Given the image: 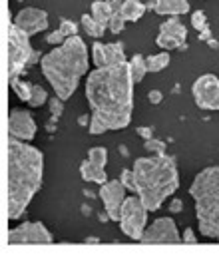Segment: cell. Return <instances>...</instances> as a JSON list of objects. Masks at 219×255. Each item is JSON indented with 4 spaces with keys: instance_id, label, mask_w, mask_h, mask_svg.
<instances>
[{
    "instance_id": "6da1fadb",
    "label": "cell",
    "mask_w": 219,
    "mask_h": 255,
    "mask_svg": "<svg viewBox=\"0 0 219 255\" xmlns=\"http://www.w3.org/2000/svg\"><path fill=\"white\" fill-rule=\"evenodd\" d=\"M133 84L127 60L115 66L96 68L88 74L86 98L92 110L88 131L92 135L129 126L133 112Z\"/></svg>"
},
{
    "instance_id": "7a4b0ae2",
    "label": "cell",
    "mask_w": 219,
    "mask_h": 255,
    "mask_svg": "<svg viewBox=\"0 0 219 255\" xmlns=\"http://www.w3.org/2000/svg\"><path fill=\"white\" fill-rule=\"evenodd\" d=\"M6 211L8 219L22 217L44 179V153L36 145L8 137L6 149Z\"/></svg>"
},
{
    "instance_id": "3957f363",
    "label": "cell",
    "mask_w": 219,
    "mask_h": 255,
    "mask_svg": "<svg viewBox=\"0 0 219 255\" xmlns=\"http://www.w3.org/2000/svg\"><path fill=\"white\" fill-rule=\"evenodd\" d=\"M88 68V48L80 36L66 38L60 46H54L40 60L42 76L52 86L54 94L64 102L72 98Z\"/></svg>"
},
{
    "instance_id": "277c9868",
    "label": "cell",
    "mask_w": 219,
    "mask_h": 255,
    "mask_svg": "<svg viewBox=\"0 0 219 255\" xmlns=\"http://www.w3.org/2000/svg\"><path fill=\"white\" fill-rule=\"evenodd\" d=\"M135 193L141 197L149 211H157L167 197L179 187L177 163L165 153H151L149 157H137L133 161Z\"/></svg>"
},
{
    "instance_id": "5b68a950",
    "label": "cell",
    "mask_w": 219,
    "mask_h": 255,
    "mask_svg": "<svg viewBox=\"0 0 219 255\" xmlns=\"http://www.w3.org/2000/svg\"><path fill=\"white\" fill-rule=\"evenodd\" d=\"M189 195L195 203L199 233L219 241V165L201 169L189 185Z\"/></svg>"
},
{
    "instance_id": "8992f818",
    "label": "cell",
    "mask_w": 219,
    "mask_h": 255,
    "mask_svg": "<svg viewBox=\"0 0 219 255\" xmlns=\"http://www.w3.org/2000/svg\"><path fill=\"white\" fill-rule=\"evenodd\" d=\"M38 60V52L30 44V36L20 30L12 20L8 26V74L10 80L18 78L24 68L32 66Z\"/></svg>"
},
{
    "instance_id": "52a82bcc",
    "label": "cell",
    "mask_w": 219,
    "mask_h": 255,
    "mask_svg": "<svg viewBox=\"0 0 219 255\" xmlns=\"http://www.w3.org/2000/svg\"><path fill=\"white\" fill-rule=\"evenodd\" d=\"M147 213H149V209L145 207V203L141 201V197L137 193L127 195L121 205L119 219H117L121 233L133 241H139L147 227Z\"/></svg>"
},
{
    "instance_id": "ba28073f",
    "label": "cell",
    "mask_w": 219,
    "mask_h": 255,
    "mask_svg": "<svg viewBox=\"0 0 219 255\" xmlns=\"http://www.w3.org/2000/svg\"><path fill=\"white\" fill-rule=\"evenodd\" d=\"M191 96L197 108L207 112H219V78L215 74H203L191 84Z\"/></svg>"
},
{
    "instance_id": "9c48e42d",
    "label": "cell",
    "mask_w": 219,
    "mask_h": 255,
    "mask_svg": "<svg viewBox=\"0 0 219 255\" xmlns=\"http://www.w3.org/2000/svg\"><path fill=\"white\" fill-rule=\"evenodd\" d=\"M8 245H26V243H52L54 237L42 221H24L8 229Z\"/></svg>"
},
{
    "instance_id": "30bf717a",
    "label": "cell",
    "mask_w": 219,
    "mask_h": 255,
    "mask_svg": "<svg viewBox=\"0 0 219 255\" xmlns=\"http://www.w3.org/2000/svg\"><path fill=\"white\" fill-rule=\"evenodd\" d=\"M157 48L175 50L187 46V28L179 20V16H169L165 22L159 24V34L155 36Z\"/></svg>"
},
{
    "instance_id": "8fae6325",
    "label": "cell",
    "mask_w": 219,
    "mask_h": 255,
    "mask_svg": "<svg viewBox=\"0 0 219 255\" xmlns=\"http://www.w3.org/2000/svg\"><path fill=\"white\" fill-rule=\"evenodd\" d=\"M125 191H127V187L121 183V179H108L106 183L100 185V199L104 203L108 219H111V221L119 219L121 205H123V201L127 197Z\"/></svg>"
},
{
    "instance_id": "7c38bea8",
    "label": "cell",
    "mask_w": 219,
    "mask_h": 255,
    "mask_svg": "<svg viewBox=\"0 0 219 255\" xmlns=\"http://www.w3.org/2000/svg\"><path fill=\"white\" fill-rule=\"evenodd\" d=\"M139 241L141 243H179L183 239L171 217H157L145 227Z\"/></svg>"
},
{
    "instance_id": "4fadbf2b",
    "label": "cell",
    "mask_w": 219,
    "mask_h": 255,
    "mask_svg": "<svg viewBox=\"0 0 219 255\" xmlns=\"http://www.w3.org/2000/svg\"><path fill=\"white\" fill-rule=\"evenodd\" d=\"M36 131H38V126H36L30 112L20 110V108L10 110V114H8V137L32 141L36 137Z\"/></svg>"
},
{
    "instance_id": "5bb4252c",
    "label": "cell",
    "mask_w": 219,
    "mask_h": 255,
    "mask_svg": "<svg viewBox=\"0 0 219 255\" xmlns=\"http://www.w3.org/2000/svg\"><path fill=\"white\" fill-rule=\"evenodd\" d=\"M12 22L24 30L28 36H34L38 32H44L48 30V14L42 10V8H34V6H26L22 8L14 18Z\"/></svg>"
},
{
    "instance_id": "9a60e30c",
    "label": "cell",
    "mask_w": 219,
    "mask_h": 255,
    "mask_svg": "<svg viewBox=\"0 0 219 255\" xmlns=\"http://www.w3.org/2000/svg\"><path fill=\"white\" fill-rule=\"evenodd\" d=\"M92 58H94L96 68L115 66L119 62H125L127 60L121 44H102V42H94V46H92Z\"/></svg>"
},
{
    "instance_id": "2e32d148",
    "label": "cell",
    "mask_w": 219,
    "mask_h": 255,
    "mask_svg": "<svg viewBox=\"0 0 219 255\" xmlns=\"http://www.w3.org/2000/svg\"><path fill=\"white\" fill-rule=\"evenodd\" d=\"M147 6L159 16H183L191 10L187 0H155L153 4Z\"/></svg>"
},
{
    "instance_id": "e0dca14e",
    "label": "cell",
    "mask_w": 219,
    "mask_h": 255,
    "mask_svg": "<svg viewBox=\"0 0 219 255\" xmlns=\"http://www.w3.org/2000/svg\"><path fill=\"white\" fill-rule=\"evenodd\" d=\"M80 175L84 181H92V183H106L108 181V173H106V167L90 161V159H84L80 163Z\"/></svg>"
},
{
    "instance_id": "ac0fdd59",
    "label": "cell",
    "mask_w": 219,
    "mask_h": 255,
    "mask_svg": "<svg viewBox=\"0 0 219 255\" xmlns=\"http://www.w3.org/2000/svg\"><path fill=\"white\" fill-rule=\"evenodd\" d=\"M115 10L117 8H115V4L111 0H96V2H92L90 14L96 20H100L102 24H110V20H111V16H113Z\"/></svg>"
},
{
    "instance_id": "d6986e66",
    "label": "cell",
    "mask_w": 219,
    "mask_h": 255,
    "mask_svg": "<svg viewBox=\"0 0 219 255\" xmlns=\"http://www.w3.org/2000/svg\"><path fill=\"white\" fill-rule=\"evenodd\" d=\"M147 8H149V6L143 4L141 0H125L117 10L123 14V18H125L127 22H137V20H141V16L145 14Z\"/></svg>"
},
{
    "instance_id": "ffe728a7",
    "label": "cell",
    "mask_w": 219,
    "mask_h": 255,
    "mask_svg": "<svg viewBox=\"0 0 219 255\" xmlns=\"http://www.w3.org/2000/svg\"><path fill=\"white\" fill-rule=\"evenodd\" d=\"M80 22H82L86 34L92 36V38H100V36H104L106 30H108V24H102V22L96 20L92 14H84V16L80 18Z\"/></svg>"
},
{
    "instance_id": "44dd1931",
    "label": "cell",
    "mask_w": 219,
    "mask_h": 255,
    "mask_svg": "<svg viewBox=\"0 0 219 255\" xmlns=\"http://www.w3.org/2000/svg\"><path fill=\"white\" fill-rule=\"evenodd\" d=\"M127 62H129V72H131L133 82L139 84V82L145 78V74L149 72V70H147V60H145V56L135 54V56H131Z\"/></svg>"
},
{
    "instance_id": "7402d4cb",
    "label": "cell",
    "mask_w": 219,
    "mask_h": 255,
    "mask_svg": "<svg viewBox=\"0 0 219 255\" xmlns=\"http://www.w3.org/2000/svg\"><path fill=\"white\" fill-rule=\"evenodd\" d=\"M147 60V70L149 72H161L163 68H167V64H169V50H161V52H157V54H151V56H147L145 58Z\"/></svg>"
},
{
    "instance_id": "603a6c76",
    "label": "cell",
    "mask_w": 219,
    "mask_h": 255,
    "mask_svg": "<svg viewBox=\"0 0 219 255\" xmlns=\"http://www.w3.org/2000/svg\"><path fill=\"white\" fill-rule=\"evenodd\" d=\"M10 88L14 90V94L22 102H30V96H32V84L30 82H24L20 78H14V80H10Z\"/></svg>"
},
{
    "instance_id": "cb8c5ba5",
    "label": "cell",
    "mask_w": 219,
    "mask_h": 255,
    "mask_svg": "<svg viewBox=\"0 0 219 255\" xmlns=\"http://www.w3.org/2000/svg\"><path fill=\"white\" fill-rule=\"evenodd\" d=\"M191 24L193 28H197V32H201V38L207 40L209 38V26H207V16L203 10H197L191 14Z\"/></svg>"
},
{
    "instance_id": "d4e9b609",
    "label": "cell",
    "mask_w": 219,
    "mask_h": 255,
    "mask_svg": "<svg viewBox=\"0 0 219 255\" xmlns=\"http://www.w3.org/2000/svg\"><path fill=\"white\" fill-rule=\"evenodd\" d=\"M48 102V92L40 86V84H32V96H30V106L32 108H40Z\"/></svg>"
},
{
    "instance_id": "484cf974",
    "label": "cell",
    "mask_w": 219,
    "mask_h": 255,
    "mask_svg": "<svg viewBox=\"0 0 219 255\" xmlns=\"http://www.w3.org/2000/svg\"><path fill=\"white\" fill-rule=\"evenodd\" d=\"M88 159L98 163V165H102V167H106V163H108V149L104 145H94V147L88 149Z\"/></svg>"
},
{
    "instance_id": "4316f807",
    "label": "cell",
    "mask_w": 219,
    "mask_h": 255,
    "mask_svg": "<svg viewBox=\"0 0 219 255\" xmlns=\"http://www.w3.org/2000/svg\"><path fill=\"white\" fill-rule=\"evenodd\" d=\"M125 24H127V20L123 18V14L119 10H115L113 16H111V20H110V24H108V30L113 32V34H119L125 28Z\"/></svg>"
},
{
    "instance_id": "83f0119b",
    "label": "cell",
    "mask_w": 219,
    "mask_h": 255,
    "mask_svg": "<svg viewBox=\"0 0 219 255\" xmlns=\"http://www.w3.org/2000/svg\"><path fill=\"white\" fill-rule=\"evenodd\" d=\"M143 147H145L149 153H155V155L165 153V141H161V139H157V137H149V139H145Z\"/></svg>"
},
{
    "instance_id": "f1b7e54d",
    "label": "cell",
    "mask_w": 219,
    "mask_h": 255,
    "mask_svg": "<svg viewBox=\"0 0 219 255\" xmlns=\"http://www.w3.org/2000/svg\"><path fill=\"white\" fill-rule=\"evenodd\" d=\"M60 30H62V34H64L66 38L78 36V24L72 22V20H68V18H60Z\"/></svg>"
},
{
    "instance_id": "f546056e",
    "label": "cell",
    "mask_w": 219,
    "mask_h": 255,
    "mask_svg": "<svg viewBox=\"0 0 219 255\" xmlns=\"http://www.w3.org/2000/svg\"><path fill=\"white\" fill-rule=\"evenodd\" d=\"M121 183L129 189V191H135V179H133V169H123L121 171Z\"/></svg>"
},
{
    "instance_id": "4dcf8cb0",
    "label": "cell",
    "mask_w": 219,
    "mask_h": 255,
    "mask_svg": "<svg viewBox=\"0 0 219 255\" xmlns=\"http://www.w3.org/2000/svg\"><path fill=\"white\" fill-rule=\"evenodd\" d=\"M64 40H66V36L62 34V30H60V28H58L56 32H52V34H48V36H46V42H48V44H54V46H60Z\"/></svg>"
},
{
    "instance_id": "1f68e13d",
    "label": "cell",
    "mask_w": 219,
    "mask_h": 255,
    "mask_svg": "<svg viewBox=\"0 0 219 255\" xmlns=\"http://www.w3.org/2000/svg\"><path fill=\"white\" fill-rule=\"evenodd\" d=\"M62 102H64V100H60L58 96L50 100V110H52L54 116H60V112H62Z\"/></svg>"
},
{
    "instance_id": "d6a6232c",
    "label": "cell",
    "mask_w": 219,
    "mask_h": 255,
    "mask_svg": "<svg viewBox=\"0 0 219 255\" xmlns=\"http://www.w3.org/2000/svg\"><path fill=\"white\" fill-rule=\"evenodd\" d=\"M147 100H149V104H161V100H163V94H161L159 90H149V94H147Z\"/></svg>"
},
{
    "instance_id": "836d02e7",
    "label": "cell",
    "mask_w": 219,
    "mask_h": 255,
    "mask_svg": "<svg viewBox=\"0 0 219 255\" xmlns=\"http://www.w3.org/2000/svg\"><path fill=\"white\" fill-rule=\"evenodd\" d=\"M181 239H183L185 243H195V241H197V237H195V231H193L191 227H187V229L183 231V235H181Z\"/></svg>"
},
{
    "instance_id": "e575fe53",
    "label": "cell",
    "mask_w": 219,
    "mask_h": 255,
    "mask_svg": "<svg viewBox=\"0 0 219 255\" xmlns=\"http://www.w3.org/2000/svg\"><path fill=\"white\" fill-rule=\"evenodd\" d=\"M137 133H139L143 139H149V137H153V131H151V129H147L145 126H139V128H137Z\"/></svg>"
},
{
    "instance_id": "d590c367",
    "label": "cell",
    "mask_w": 219,
    "mask_h": 255,
    "mask_svg": "<svg viewBox=\"0 0 219 255\" xmlns=\"http://www.w3.org/2000/svg\"><path fill=\"white\" fill-rule=\"evenodd\" d=\"M169 209H171V211H181V209H183V203H181L179 199H173L171 205H169Z\"/></svg>"
},
{
    "instance_id": "8d00e7d4",
    "label": "cell",
    "mask_w": 219,
    "mask_h": 255,
    "mask_svg": "<svg viewBox=\"0 0 219 255\" xmlns=\"http://www.w3.org/2000/svg\"><path fill=\"white\" fill-rule=\"evenodd\" d=\"M90 120H92V116H90V118H88V116H80L78 122H80V126H90Z\"/></svg>"
},
{
    "instance_id": "74e56055",
    "label": "cell",
    "mask_w": 219,
    "mask_h": 255,
    "mask_svg": "<svg viewBox=\"0 0 219 255\" xmlns=\"http://www.w3.org/2000/svg\"><path fill=\"white\" fill-rule=\"evenodd\" d=\"M111 2H113V4H115V8H119V6H121V4H123V2H125V0H111Z\"/></svg>"
}]
</instances>
